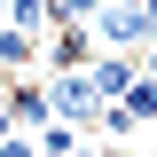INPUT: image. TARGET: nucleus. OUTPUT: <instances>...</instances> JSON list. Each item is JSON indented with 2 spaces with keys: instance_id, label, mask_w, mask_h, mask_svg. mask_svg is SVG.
<instances>
[{
  "instance_id": "3",
  "label": "nucleus",
  "mask_w": 157,
  "mask_h": 157,
  "mask_svg": "<svg viewBox=\"0 0 157 157\" xmlns=\"http://www.w3.org/2000/svg\"><path fill=\"white\" fill-rule=\"evenodd\" d=\"M149 16H141V0H110L94 16V47H110V55H126V47H149Z\"/></svg>"
},
{
  "instance_id": "11",
  "label": "nucleus",
  "mask_w": 157,
  "mask_h": 157,
  "mask_svg": "<svg viewBox=\"0 0 157 157\" xmlns=\"http://www.w3.org/2000/svg\"><path fill=\"white\" fill-rule=\"evenodd\" d=\"M141 78H157V39H149V55H141Z\"/></svg>"
},
{
  "instance_id": "5",
  "label": "nucleus",
  "mask_w": 157,
  "mask_h": 157,
  "mask_svg": "<svg viewBox=\"0 0 157 157\" xmlns=\"http://www.w3.org/2000/svg\"><path fill=\"white\" fill-rule=\"evenodd\" d=\"M32 71H39V32L0 24V78H32Z\"/></svg>"
},
{
  "instance_id": "10",
  "label": "nucleus",
  "mask_w": 157,
  "mask_h": 157,
  "mask_svg": "<svg viewBox=\"0 0 157 157\" xmlns=\"http://www.w3.org/2000/svg\"><path fill=\"white\" fill-rule=\"evenodd\" d=\"M0 157H39V141H32V134H8V141H0Z\"/></svg>"
},
{
  "instance_id": "13",
  "label": "nucleus",
  "mask_w": 157,
  "mask_h": 157,
  "mask_svg": "<svg viewBox=\"0 0 157 157\" xmlns=\"http://www.w3.org/2000/svg\"><path fill=\"white\" fill-rule=\"evenodd\" d=\"M102 157H134V149H110V141H102Z\"/></svg>"
},
{
  "instance_id": "4",
  "label": "nucleus",
  "mask_w": 157,
  "mask_h": 157,
  "mask_svg": "<svg viewBox=\"0 0 157 157\" xmlns=\"http://www.w3.org/2000/svg\"><path fill=\"white\" fill-rule=\"evenodd\" d=\"M134 78H141V63H134V55H110V47L86 63V86H94L102 102H126V86H134Z\"/></svg>"
},
{
  "instance_id": "1",
  "label": "nucleus",
  "mask_w": 157,
  "mask_h": 157,
  "mask_svg": "<svg viewBox=\"0 0 157 157\" xmlns=\"http://www.w3.org/2000/svg\"><path fill=\"white\" fill-rule=\"evenodd\" d=\"M47 110H55V126H78V134H94L102 94L86 86V71H47Z\"/></svg>"
},
{
  "instance_id": "8",
  "label": "nucleus",
  "mask_w": 157,
  "mask_h": 157,
  "mask_svg": "<svg viewBox=\"0 0 157 157\" xmlns=\"http://www.w3.org/2000/svg\"><path fill=\"white\" fill-rule=\"evenodd\" d=\"M78 126H55V118H47V126H39V157H78Z\"/></svg>"
},
{
  "instance_id": "2",
  "label": "nucleus",
  "mask_w": 157,
  "mask_h": 157,
  "mask_svg": "<svg viewBox=\"0 0 157 157\" xmlns=\"http://www.w3.org/2000/svg\"><path fill=\"white\" fill-rule=\"evenodd\" d=\"M102 47H94V24H47V32H39V63H47V71H86V63H94Z\"/></svg>"
},
{
  "instance_id": "6",
  "label": "nucleus",
  "mask_w": 157,
  "mask_h": 157,
  "mask_svg": "<svg viewBox=\"0 0 157 157\" xmlns=\"http://www.w3.org/2000/svg\"><path fill=\"white\" fill-rule=\"evenodd\" d=\"M8 110H16V126H32V134L55 118V110H47V86H39V78H8Z\"/></svg>"
},
{
  "instance_id": "14",
  "label": "nucleus",
  "mask_w": 157,
  "mask_h": 157,
  "mask_svg": "<svg viewBox=\"0 0 157 157\" xmlns=\"http://www.w3.org/2000/svg\"><path fill=\"white\" fill-rule=\"evenodd\" d=\"M0 86H8V78H0Z\"/></svg>"
},
{
  "instance_id": "12",
  "label": "nucleus",
  "mask_w": 157,
  "mask_h": 157,
  "mask_svg": "<svg viewBox=\"0 0 157 157\" xmlns=\"http://www.w3.org/2000/svg\"><path fill=\"white\" fill-rule=\"evenodd\" d=\"M141 16H149V32H157V0H141Z\"/></svg>"
},
{
  "instance_id": "9",
  "label": "nucleus",
  "mask_w": 157,
  "mask_h": 157,
  "mask_svg": "<svg viewBox=\"0 0 157 157\" xmlns=\"http://www.w3.org/2000/svg\"><path fill=\"white\" fill-rule=\"evenodd\" d=\"M126 110H134V126H149L157 118V78H134L126 86Z\"/></svg>"
},
{
  "instance_id": "7",
  "label": "nucleus",
  "mask_w": 157,
  "mask_h": 157,
  "mask_svg": "<svg viewBox=\"0 0 157 157\" xmlns=\"http://www.w3.org/2000/svg\"><path fill=\"white\" fill-rule=\"evenodd\" d=\"M8 24L16 32H47V24H63V0H8Z\"/></svg>"
}]
</instances>
